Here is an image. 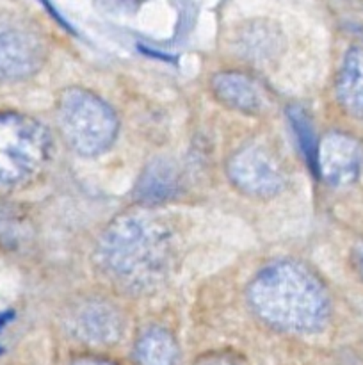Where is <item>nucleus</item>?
<instances>
[{
    "label": "nucleus",
    "instance_id": "obj_1",
    "mask_svg": "<svg viewBox=\"0 0 363 365\" xmlns=\"http://www.w3.org/2000/svg\"><path fill=\"white\" fill-rule=\"evenodd\" d=\"M182 255L177 223L152 209L114 217L95 242L93 266L114 292L144 298L166 287Z\"/></svg>",
    "mask_w": 363,
    "mask_h": 365
},
{
    "label": "nucleus",
    "instance_id": "obj_2",
    "mask_svg": "<svg viewBox=\"0 0 363 365\" xmlns=\"http://www.w3.org/2000/svg\"><path fill=\"white\" fill-rule=\"evenodd\" d=\"M246 303L263 327L287 335H317L333 317V298L324 278L292 257L260 267L248 282Z\"/></svg>",
    "mask_w": 363,
    "mask_h": 365
},
{
    "label": "nucleus",
    "instance_id": "obj_3",
    "mask_svg": "<svg viewBox=\"0 0 363 365\" xmlns=\"http://www.w3.org/2000/svg\"><path fill=\"white\" fill-rule=\"evenodd\" d=\"M60 141L82 159H98L112 150L120 135V116L103 96L84 86L60 89L53 107Z\"/></svg>",
    "mask_w": 363,
    "mask_h": 365
},
{
    "label": "nucleus",
    "instance_id": "obj_4",
    "mask_svg": "<svg viewBox=\"0 0 363 365\" xmlns=\"http://www.w3.org/2000/svg\"><path fill=\"white\" fill-rule=\"evenodd\" d=\"M52 159L53 135L43 121L20 110L0 113V192L31 187Z\"/></svg>",
    "mask_w": 363,
    "mask_h": 365
},
{
    "label": "nucleus",
    "instance_id": "obj_5",
    "mask_svg": "<svg viewBox=\"0 0 363 365\" xmlns=\"http://www.w3.org/2000/svg\"><path fill=\"white\" fill-rule=\"evenodd\" d=\"M60 330L84 348H110L127 334L128 317L123 305L109 292H78L60 307Z\"/></svg>",
    "mask_w": 363,
    "mask_h": 365
},
{
    "label": "nucleus",
    "instance_id": "obj_6",
    "mask_svg": "<svg viewBox=\"0 0 363 365\" xmlns=\"http://www.w3.org/2000/svg\"><path fill=\"white\" fill-rule=\"evenodd\" d=\"M48 59V45L36 24L0 9V84H18L38 75Z\"/></svg>",
    "mask_w": 363,
    "mask_h": 365
},
{
    "label": "nucleus",
    "instance_id": "obj_7",
    "mask_svg": "<svg viewBox=\"0 0 363 365\" xmlns=\"http://www.w3.org/2000/svg\"><path fill=\"white\" fill-rule=\"evenodd\" d=\"M224 173L238 195L251 200H274L288 185V171L263 143H246L226 159Z\"/></svg>",
    "mask_w": 363,
    "mask_h": 365
},
{
    "label": "nucleus",
    "instance_id": "obj_8",
    "mask_svg": "<svg viewBox=\"0 0 363 365\" xmlns=\"http://www.w3.org/2000/svg\"><path fill=\"white\" fill-rule=\"evenodd\" d=\"M209 91L221 107L242 116H265L274 106L267 82L244 68H226L212 73Z\"/></svg>",
    "mask_w": 363,
    "mask_h": 365
},
{
    "label": "nucleus",
    "instance_id": "obj_9",
    "mask_svg": "<svg viewBox=\"0 0 363 365\" xmlns=\"http://www.w3.org/2000/svg\"><path fill=\"white\" fill-rule=\"evenodd\" d=\"M317 171L326 185L345 189L356 184L363 171V143L351 132L327 130L315 148Z\"/></svg>",
    "mask_w": 363,
    "mask_h": 365
},
{
    "label": "nucleus",
    "instance_id": "obj_10",
    "mask_svg": "<svg viewBox=\"0 0 363 365\" xmlns=\"http://www.w3.org/2000/svg\"><path fill=\"white\" fill-rule=\"evenodd\" d=\"M231 53L249 66H269L285 50V36L270 20H248L230 38Z\"/></svg>",
    "mask_w": 363,
    "mask_h": 365
},
{
    "label": "nucleus",
    "instance_id": "obj_11",
    "mask_svg": "<svg viewBox=\"0 0 363 365\" xmlns=\"http://www.w3.org/2000/svg\"><path fill=\"white\" fill-rule=\"evenodd\" d=\"M333 95L342 113L363 121V43L345 50L335 75Z\"/></svg>",
    "mask_w": 363,
    "mask_h": 365
},
{
    "label": "nucleus",
    "instance_id": "obj_12",
    "mask_svg": "<svg viewBox=\"0 0 363 365\" xmlns=\"http://www.w3.org/2000/svg\"><path fill=\"white\" fill-rule=\"evenodd\" d=\"M182 177L171 159L159 157L142 170L135 184V202L144 209L167 203L180 192Z\"/></svg>",
    "mask_w": 363,
    "mask_h": 365
},
{
    "label": "nucleus",
    "instance_id": "obj_13",
    "mask_svg": "<svg viewBox=\"0 0 363 365\" xmlns=\"http://www.w3.org/2000/svg\"><path fill=\"white\" fill-rule=\"evenodd\" d=\"M134 360L137 365H178L180 344L169 328L148 324L134 341Z\"/></svg>",
    "mask_w": 363,
    "mask_h": 365
},
{
    "label": "nucleus",
    "instance_id": "obj_14",
    "mask_svg": "<svg viewBox=\"0 0 363 365\" xmlns=\"http://www.w3.org/2000/svg\"><path fill=\"white\" fill-rule=\"evenodd\" d=\"M32 239V225L23 210L0 198V246L7 252H18Z\"/></svg>",
    "mask_w": 363,
    "mask_h": 365
},
{
    "label": "nucleus",
    "instance_id": "obj_15",
    "mask_svg": "<svg viewBox=\"0 0 363 365\" xmlns=\"http://www.w3.org/2000/svg\"><path fill=\"white\" fill-rule=\"evenodd\" d=\"M192 365H248V362L238 353L230 349H216V351L203 353Z\"/></svg>",
    "mask_w": 363,
    "mask_h": 365
},
{
    "label": "nucleus",
    "instance_id": "obj_16",
    "mask_svg": "<svg viewBox=\"0 0 363 365\" xmlns=\"http://www.w3.org/2000/svg\"><path fill=\"white\" fill-rule=\"evenodd\" d=\"M349 264H351L352 271L358 277V280L363 284V239H358L354 245L351 246L349 252Z\"/></svg>",
    "mask_w": 363,
    "mask_h": 365
},
{
    "label": "nucleus",
    "instance_id": "obj_17",
    "mask_svg": "<svg viewBox=\"0 0 363 365\" xmlns=\"http://www.w3.org/2000/svg\"><path fill=\"white\" fill-rule=\"evenodd\" d=\"M68 365H117L114 360L107 359V356L96 355V353H82V355L73 356L68 362Z\"/></svg>",
    "mask_w": 363,
    "mask_h": 365
}]
</instances>
